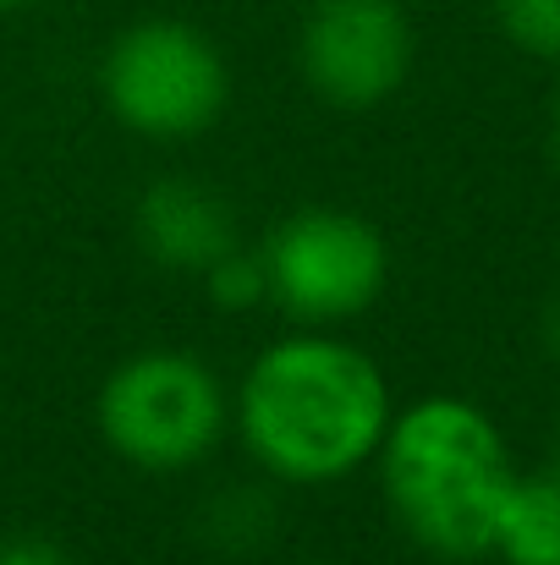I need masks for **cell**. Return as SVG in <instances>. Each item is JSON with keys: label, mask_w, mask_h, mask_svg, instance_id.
I'll return each instance as SVG.
<instances>
[{"label": "cell", "mask_w": 560, "mask_h": 565, "mask_svg": "<svg viewBox=\"0 0 560 565\" xmlns=\"http://www.w3.org/2000/svg\"><path fill=\"white\" fill-rule=\"evenodd\" d=\"M495 17L517 50L560 61V0H495Z\"/></svg>", "instance_id": "cell-10"}, {"label": "cell", "mask_w": 560, "mask_h": 565, "mask_svg": "<svg viewBox=\"0 0 560 565\" xmlns=\"http://www.w3.org/2000/svg\"><path fill=\"white\" fill-rule=\"evenodd\" d=\"M138 242L155 264L182 275H203L231 247H242L225 198L192 177H160L138 198Z\"/></svg>", "instance_id": "cell-7"}, {"label": "cell", "mask_w": 560, "mask_h": 565, "mask_svg": "<svg viewBox=\"0 0 560 565\" xmlns=\"http://www.w3.org/2000/svg\"><path fill=\"white\" fill-rule=\"evenodd\" d=\"M203 280H209V297H214L220 308H253V302L270 297V286H264V258H253V253H242V247H231L220 264H209Z\"/></svg>", "instance_id": "cell-11"}, {"label": "cell", "mask_w": 560, "mask_h": 565, "mask_svg": "<svg viewBox=\"0 0 560 565\" xmlns=\"http://www.w3.org/2000/svg\"><path fill=\"white\" fill-rule=\"evenodd\" d=\"M209 516V539L220 544V550H247V544H258L264 533H270V522H275V505L264 500V494H253V489H231V494H220V500H209L203 505Z\"/></svg>", "instance_id": "cell-9"}, {"label": "cell", "mask_w": 560, "mask_h": 565, "mask_svg": "<svg viewBox=\"0 0 560 565\" xmlns=\"http://www.w3.org/2000/svg\"><path fill=\"white\" fill-rule=\"evenodd\" d=\"M495 550L506 565H560V478H517L500 522Z\"/></svg>", "instance_id": "cell-8"}, {"label": "cell", "mask_w": 560, "mask_h": 565, "mask_svg": "<svg viewBox=\"0 0 560 565\" xmlns=\"http://www.w3.org/2000/svg\"><path fill=\"white\" fill-rule=\"evenodd\" d=\"M236 423L258 467L275 478L336 483L379 450L390 428V384L369 352L330 335H297L247 369Z\"/></svg>", "instance_id": "cell-1"}, {"label": "cell", "mask_w": 560, "mask_h": 565, "mask_svg": "<svg viewBox=\"0 0 560 565\" xmlns=\"http://www.w3.org/2000/svg\"><path fill=\"white\" fill-rule=\"evenodd\" d=\"M0 565H77L66 550L44 544V539H11L0 544Z\"/></svg>", "instance_id": "cell-12"}, {"label": "cell", "mask_w": 560, "mask_h": 565, "mask_svg": "<svg viewBox=\"0 0 560 565\" xmlns=\"http://www.w3.org/2000/svg\"><path fill=\"white\" fill-rule=\"evenodd\" d=\"M379 467L395 522L429 555L478 561L495 550V522L517 472L489 412L456 395H429L390 417L379 439Z\"/></svg>", "instance_id": "cell-2"}, {"label": "cell", "mask_w": 560, "mask_h": 565, "mask_svg": "<svg viewBox=\"0 0 560 565\" xmlns=\"http://www.w3.org/2000/svg\"><path fill=\"white\" fill-rule=\"evenodd\" d=\"M105 445L144 472H182L225 434L220 379L187 352H144L99 390Z\"/></svg>", "instance_id": "cell-4"}, {"label": "cell", "mask_w": 560, "mask_h": 565, "mask_svg": "<svg viewBox=\"0 0 560 565\" xmlns=\"http://www.w3.org/2000/svg\"><path fill=\"white\" fill-rule=\"evenodd\" d=\"M550 149H556V166H560V94H556V116H550Z\"/></svg>", "instance_id": "cell-14"}, {"label": "cell", "mask_w": 560, "mask_h": 565, "mask_svg": "<svg viewBox=\"0 0 560 565\" xmlns=\"http://www.w3.org/2000/svg\"><path fill=\"white\" fill-rule=\"evenodd\" d=\"M22 6H33V0H0V11H22Z\"/></svg>", "instance_id": "cell-15"}, {"label": "cell", "mask_w": 560, "mask_h": 565, "mask_svg": "<svg viewBox=\"0 0 560 565\" xmlns=\"http://www.w3.org/2000/svg\"><path fill=\"white\" fill-rule=\"evenodd\" d=\"M308 88L336 110L384 105L412 72V22L401 0H314L297 33Z\"/></svg>", "instance_id": "cell-6"}, {"label": "cell", "mask_w": 560, "mask_h": 565, "mask_svg": "<svg viewBox=\"0 0 560 565\" xmlns=\"http://www.w3.org/2000/svg\"><path fill=\"white\" fill-rule=\"evenodd\" d=\"M258 258H264L270 297L308 324L358 319L363 308L379 302L390 280L384 236L347 209H303L281 220Z\"/></svg>", "instance_id": "cell-5"}, {"label": "cell", "mask_w": 560, "mask_h": 565, "mask_svg": "<svg viewBox=\"0 0 560 565\" xmlns=\"http://www.w3.org/2000/svg\"><path fill=\"white\" fill-rule=\"evenodd\" d=\"M105 105L144 138H198L220 121L231 77L220 50L177 17H144L110 39L99 66Z\"/></svg>", "instance_id": "cell-3"}, {"label": "cell", "mask_w": 560, "mask_h": 565, "mask_svg": "<svg viewBox=\"0 0 560 565\" xmlns=\"http://www.w3.org/2000/svg\"><path fill=\"white\" fill-rule=\"evenodd\" d=\"M556 478H560V445H556Z\"/></svg>", "instance_id": "cell-16"}, {"label": "cell", "mask_w": 560, "mask_h": 565, "mask_svg": "<svg viewBox=\"0 0 560 565\" xmlns=\"http://www.w3.org/2000/svg\"><path fill=\"white\" fill-rule=\"evenodd\" d=\"M545 347L560 358V291L550 297V308H545Z\"/></svg>", "instance_id": "cell-13"}]
</instances>
